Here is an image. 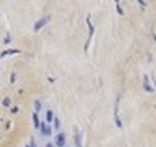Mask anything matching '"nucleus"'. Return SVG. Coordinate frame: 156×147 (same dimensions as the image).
Masks as SVG:
<instances>
[{
    "instance_id": "1",
    "label": "nucleus",
    "mask_w": 156,
    "mask_h": 147,
    "mask_svg": "<svg viewBox=\"0 0 156 147\" xmlns=\"http://www.w3.org/2000/svg\"><path fill=\"white\" fill-rule=\"evenodd\" d=\"M87 27H89V37H87V42H86V45H84V51L89 50L90 40H92V37H94V25H92V22H90V15L87 17Z\"/></svg>"
},
{
    "instance_id": "2",
    "label": "nucleus",
    "mask_w": 156,
    "mask_h": 147,
    "mask_svg": "<svg viewBox=\"0 0 156 147\" xmlns=\"http://www.w3.org/2000/svg\"><path fill=\"white\" fill-rule=\"evenodd\" d=\"M54 147H66V134L64 132H59V134L54 137Z\"/></svg>"
},
{
    "instance_id": "3",
    "label": "nucleus",
    "mask_w": 156,
    "mask_h": 147,
    "mask_svg": "<svg viewBox=\"0 0 156 147\" xmlns=\"http://www.w3.org/2000/svg\"><path fill=\"white\" fill-rule=\"evenodd\" d=\"M48 22H49V15H46V17L40 18V20H38L36 23H35V27H33V30H35V32H40V30L43 28V27H45L46 23H48Z\"/></svg>"
},
{
    "instance_id": "4",
    "label": "nucleus",
    "mask_w": 156,
    "mask_h": 147,
    "mask_svg": "<svg viewBox=\"0 0 156 147\" xmlns=\"http://www.w3.org/2000/svg\"><path fill=\"white\" fill-rule=\"evenodd\" d=\"M118 103H120V98H117V104H115V109H113V116H115V124H117V127H122V121H120V116H118Z\"/></svg>"
},
{
    "instance_id": "5",
    "label": "nucleus",
    "mask_w": 156,
    "mask_h": 147,
    "mask_svg": "<svg viewBox=\"0 0 156 147\" xmlns=\"http://www.w3.org/2000/svg\"><path fill=\"white\" fill-rule=\"evenodd\" d=\"M143 89L146 93H153V91H155V89H153V86L150 84V76H148V75L143 76Z\"/></svg>"
},
{
    "instance_id": "6",
    "label": "nucleus",
    "mask_w": 156,
    "mask_h": 147,
    "mask_svg": "<svg viewBox=\"0 0 156 147\" xmlns=\"http://www.w3.org/2000/svg\"><path fill=\"white\" fill-rule=\"evenodd\" d=\"M38 129L41 131L43 136H51V127H49L46 122H40V127H38Z\"/></svg>"
},
{
    "instance_id": "7",
    "label": "nucleus",
    "mask_w": 156,
    "mask_h": 147,
    "mask_svg": "<svg viewBox=\"0 0 156 147\" xmlns=\"http://www.w3.org/2000/svg\"><path fill=\"white\" fill-rule=\"evenodd\" d=\"M18 53H20V50H5L0 53V58H5L8 55H18Z\"/></svg>"
},
{
    "instance_id": "8",
    "label": "nucleus",
    "mask_w": 156,
    "mask_h": 147,
    "mask_svg": "<svg viewBox=\"0 0 156 147\" xmlns=\"http://www.w3.org/2000/svg\"><path fill=\"white\" fill-rule=\"evenodd\" d=\"M76 147H84L82 146V132L81 131L76 132Z\"/></svg>"
},
{
    "instance_id": "9",
    "label": "nucleus",
    "mask_w": 156,
    "mask_h": 147,
    "mask_svg": "<svg viewBox=\"0 0 156 147\" xmlns=\"http://www.w3.org/2000/svg\"><path fill=\"white\" fill-rule=\"evenodd\" d=\"M33 126L36 127H40V118H38V113H33Z\"/></svg>"
},
{
    "instance_id": "10",
    "label": "nucleus",
    "mask_w": 156,
    "mask_h": 147,
    "mask_svg": "<svg viewBox=\"0 0 156 147\" xmlns=\"http://www.w3.org/2000/svg\"><path fill=\"white\" fill-rule=\"evenodd\" d=\"M53 118H54L53 111H46V122H53Z\"/></svg>"
},
{
    "instance_id": "11",
    "label": "nucleus",
    "mask_w": 156,
    "mask_h": 147,
    "mask_svg": "<svg viewBox=\"0 0 156 147\" xmlns=\"http://www.w3.org/2000/svg\"><path fill=\"white\" fill-rule=\"evenodd\" d=\"M53 121H54V129L59 131V127H61V121H59V118H53Z\"/></svg>"
},
{
    "instance_id": "12",
    "label": "nucleus",
    "mask_w": 156,
    "mask_h": 147,
    "mask_svg": "<svg viewBox=\"0 0 156 147\" xmlns=\"http://www.w3.org/2000/svg\"><path fill=\"white\" fill-rule=\"evenodd\" d=\"M38 111H41V101L40 99L35 101V113H38Z\"/></svg>"
},
{
    "instance_id": "13",
    "label": "nucleus",
    "mask_w": 156,
    "mask_h": 147,
    "mask_svg": "<svg viewBox=\"0 0 156 147\" xmlns=\"http://www.w3.org/2000/svg\"><path fill=\"white\" fill-rule=\"evenodd\" d=\"M117 12H118V15H123V10H122V7H120L118 0H117Z\"/></svg>"
},
{
    "instance_id": "14",
    "label": "nucleus",
    "mask_w": 156,
    "mask_h": 147,
    "mask_svg": "<svg viewBox=\"0 0 156 147\" xmlns=\"http://www.w3.org/2000/svg\"><path fill=\"white\" fill-rule=\"evenodd\" d=\"M30 147H36V141H35V139L31 137V141H30V144H28Z\"/></svg>"
},
{
    "instance_id": "15",
    "label": "nucleus",
    "mask_w": 156,
    "mask_h": 147,
    "mask_svg": "<svg viewBox=\"0 0 156 147\" xmlns=\"http://www.w3.org/2000/svg\"><path fill=\"white\" fill-rule=\"evenodd\" d=\"M138 4H140V7H141V9H145V7H146V2H145V0H138Z\"/></svg>"
},
{
    "instance_id": "16",
    "label": "nucleus",
    "mask_w": 156,
    "mask_h": 147,
    "mask_svg": "<svg viewBox=\"0 0 156 147\" xmlns=\"http://www.w3.org/2000/svg\"><path fill=\"white\" fill-rule=\"evenodd\" d=\"M4 106H5V108L10 106V99H8V98H5V99H4Z\"/></svg>"
},
{
    "instance_id": "17",
    "label": "nucleus",
    "mask_w": 156,
    "mask_h": 147,
    "mask_svg": "<svg viewBox=\"0 0 156 147\" xmlns=\"http://www.w3.org/2000/svg\"><path fill=\"white\" fill-rule=\"evenodd\" d=\"M46 147H54V144H51V142H49V144H46Z\"/></svg>"
},
{
    "instance_id": "18",
    "label": "nucleus",
    "mask_w": 156,
    "mask_h": 147,
    "mask_svg": "<svg viewBox=\"0 0 156 147\" xmlns=\"http://www.w3.org/2000/svg\"><path fill=\"white\" fill-rule=\"evenodd\" d=\"M25 147H30V146H25Z\"/></svg>"
}]
</instances>
